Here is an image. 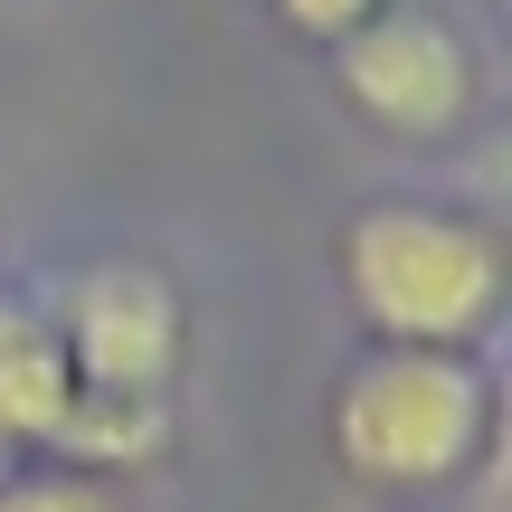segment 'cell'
Returning a JSON list of instances; mask_svg holds the SVG:
<instances>
[{
	"label": "cell",
	"instance_id": "2",
	"mask_svg": "<svg viewBox=\"0 0 512 512\" xmlns=\"http://www.w3.org/2000/svg\"><path fill=\"white\" fill-rule=\"evenodd\" d=\"M323 437L361 494H446L494 446V380L475 370V351L370 342L332 389Z\"/></svg>",
	"mask_w": 512,
	"mask_h": 512
},
{
	"label": "cell",
	"instance_id": "1",
	"mask_svg": "<svg viewBox=\"0 0 512 512\" xmlns=\"http://www.w3.org/2000/svg\"><path fill=\"white\" fill-rule=\"evenodd\" d=\"M342 294L370 342L399 351H475L503 313V238L465 209L437 200H370L351 209L342 247Z\"/></svg>",
	"mask_w": 512,
	"mask_h": 512
},
{
	"label": "cell",
	"instance_id": "7",
	"mask_svg": "<svg viewBox=\"0 0 512 512\" xmlns=\"http://www.w3.org/2000/svg\"><path fill=\"white\" fill-rule=\"evenodd\" d=\"M266 10L285 19L294 38H313V48H332V38H342L351 19H370V10H380V0H266Z\"/></svg>",
	"mask_w": 512,
	"mask_h": 512
},
{
	"label": "cell",
	"instance_id": "4",
	"mask_svg": "<svg viewBox=\"0 0 512 512\" xmlns=\"http://www.w3.org/2000/svg\"><path fill=\"white\" fill-rule=\"evenodd\" d=\"M57 342H67L76 399H124V408H171V380L190 361V304L162 266L143 256H95L67 275L48 304Z\"/></svg>",
	"mask_w": 512,
	"mask_h": 512
},
{
	"label": "cell",
	"instance_id": "3",
	"mask_svg": "<svg viewBox=\"0 0 512 512\" xmlns=\"http://www.w3.org/2000/svg\"><path fill=\"white\" fill-rule=\"evenodd\" d=\"M332 86L361 124L399 133V143H456L484 105L475 38L427 0H380L370 19H351L332 38Z\"/></svg>",
	"mask_w": 512,
	"mask_h": 512
},
{
	"label": "cell",
	"instance_id": "6",
	"mask_svg": "<svg viewBox=\"0 0 512 512\" xmlns=\"http://www.w3.org/2000/svg\"><path fill=\"white\" fill-rule=\"evenodd\" d=\"M0 512H114L105 475H76V465H0Z\"/></svg>",
	"mask_w": 512,
	"mask_h": 512
},
{
	"label": "cell",
	"instance_id": "5",
	"mask_svg": "<svg viewBox=\"0 0 512 512\" xmlns=\"http://www.w3.org/2000/svg\"><path fill=\"white\" fill-rule=\"evenodd\" d=\"M67 408H76V370H67V342H57L48 304L0 285V465L57 456Z\"/></svg>",
	"mask_w": 512,
	"mask_h": 512
}]
</instances>
